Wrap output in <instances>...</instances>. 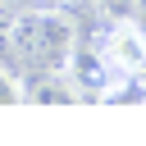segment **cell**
<instances>
[{"instance_id": "obj_5", "label": "cell", "mask_w": 146, "mask_h": 146, "mask_svg": "<svg viewBox=\"0 0 146 146\" xmlns=\"http://www.w3.org/2000/svg\"><path fill=\"white\" fill-rule=\"evenodd\" d=\"M132 5H137V14H141V18H146V0H132Z\"/></svg>"}, {"instance_id": "obj_3", "label": "cell", "mask_w": 146, "mask_h": 146, "mask_svg": "<svg viewBox=\"0 0 146 146\" xmlns=\"http://www.w3.org/2000/svg\"><path fill=\"white\" fill-rule=\"evenodd\" d=\"M27 96H32L36 105H73V100H78V82H73V73L55 68V73H41V78L27 87Z\"/></svg>"}, {"instance_id": "obj_4", "label": "cell", "mask_w": 146, "mask_h": 146, "mask_svg": "<svg viewBox=\"0 0 146 146\" xmlns=\"http://www.w3.org/2000/svg\"><path fill=\"white\" fill-rule=\"evenodd\" d=\"M23 96H27V87H23L9 68H0V105H18Z\"/></svg>"}, {"instance_id": "obj_6", "label": "cell", "mask_w": 146, "mask_h": 146, "mask_svg": "<svg viewBox=\"0 0 146 146\" xmlns=\"http://www.w3.org/2000/svg\"><path fill=\"white\" fill-rule=\"evenodd\" d=\"M50 5H59V9H64V5H82V0H50Z\"/></svg>"}, {"instance_id": "obj_2", "label": "cell", "mask_w": 146, "mask_h": 146, "mask_svg": "<svg viewBox=\"0 0 146 146\" xmlns=\"http://www.w3.org/2000/svg\"><path fill=\"white\" fill-rule=\"evenodd\" d=\"M100 64L110 78H141L146 73V27L132 18H119L105 27L100 46H96Z\"/></svg>"}, {"instance_id": "obj_1", "label": "cell", "mask_w": 146, "mask_h": 146, "mask_svg": "<svg viewBox=\"0 0 146 146\" xmlns=\"http://www.w3.org/2000/svg\"><path fill=\"white\" fill-rule=\"evenodd\" d=\"M5 46L14 59H23L27 68H41V73H55L73 59L78 50V36H73V23L59 14V9H27V14H14L9 27H5Z\"/></svg>"}]
</instances>
